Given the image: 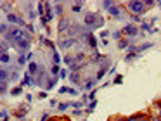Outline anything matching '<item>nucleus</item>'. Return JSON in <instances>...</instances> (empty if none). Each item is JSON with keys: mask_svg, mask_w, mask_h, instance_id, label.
I'll list each match as a JSON object with an SVG mask.
<instances>
[{"mask_svg": "<svg viewBox=\"0 0 161 121\" xmlns=\"http://www.w3.org/2000/svg\"><path fill=\"white\" fill-rule=\"evenodd\" d=\"M85 24H87L90 29H97V28H101V26L104 24V19L99 17V16L94 14V12H88V14L85 16Z\"/></svg>", "mask_w": 161, "mask_h": 121, "instance_id": "obj_1", "label": "nucleus"}, {"mask_svg": "<svg viewBox=\"0 0 161 121\" xmlns=\"http://www.w3.org/2000/svg\"><path fill=\"white\" fill-rule=\"evenodd\" d=\"M68 76V71L66 69H61V73H59V78H66Z\"/></svg>", "mask_w": 161, "mask_h": 121, "instance_id": "obj_30", "label": "nucleus"}, {"mask_svg": "<svg viewBox=\"0 0 161 121\" xmlns=\"http://www.w3.org/2000/svg\"><path fill=\"white\" fill-rule=\"evenodd\" d=\"M57 107H59V111H64L68 107V104H57Z\"/></svg>", "mask_w": 161, "mask_h": 121, "instance_id": "obj_35", "label": "nucleus"}, {"mask_svg": "<svg viewBox=\"0 0 161 121\" xmlns=\"http://www.w3.org/2000/svg\"><path fill=\"white\" fill-rule=\"evenodd\" d=\"M73 45H78V40H76V38H66V40H61V43H59V47H61L62 50H68V49H71Z\"/></svg>", "mask_w": 161, "mask_h": 121, "instance_id": "obj_3", "label": "nucleus"}, {"mask_svg": "<svg viewBox=\"0 0 161 121\" xmlns=\"http://www.w3.org/2000/svg\"><path fill=\"white\" fill-rule=\"evenodd\" d=\"M50 71H52V73H50L52 76H59V73H61V69H59V66H52V69H50Z\"/></svg>", "mask_w": 161, "mask_h": 121, "instance_id": "obj_21", "label": "nucleus"}, {"mask_svg": "<svg viewBox=\"0 0 161 121\" xmlns=\"http://www.w3.org/2000/svg\"><path fill=\"white\" fill-rule=\"evenodd\" d=\"M49 17V21L52 19V3H49V2H45V19Z\"/></svg>", "mask_w": 161, "mask_h": 121, "instance_id": "obj_10", "label": "nucleus"}, {"mask_svg": "<svg viewBox=\"0 0 161 121\" xmlns=\"http://www.w3.org/2000/svg\"><path fill=\"white\" fill-rule=\"evenodd\" d=\"M121 35H123L121 31H114V33H113V38H116V40L120 42V40H121Z\"/></svg>", "mask_w": 161, "mask_h": 121, "instance_id": "obj_28", "label": "nucleus"}, {"mask_svg": "<svg viewBox=\"0 0 161 121\" xmlns=\"http://www.w3.org/2000/svg\"><path fill=\"white\" fill-rule=\"evenodd\" d=\"M24 62H26V57H24L23 54H19V59H17V64H19V66H23Z\"/></svg>", "mask_w": 161, "mask_h": 121, "instance_id": "obj_26", "label": "nucleus"}, {"mask_svg": "<svg viewBox=\"0 0 161 121\" xmlns=\"http://www.w3.org/2000/svg\"><path fill=\"white\" fill-rule=\"evenodd\" d=\"M16 47H17L19 54H23V52H26V50L29 49V40H21V42L16 43Z\"/></svg>", "mask_w": 161, "mask_h": 121, "instance_id": "obj_5", "label": "nucleus"}, {"mask_svg": "<svg viewBox=\"0 0 161 121\" xmlns=\"http://www.w3.org/2000/svg\"><path fill=\"white\" fill-rule=\"evenodd\" d=\"M127 9L132 12V16H140L146 10V3L142 0H130L127 3Z\"/></svg>", "mask_w": 161, "mask_h": 121, "instance_id": "obj_2", "label": "nucleus"}, {"mask_svg": "<svg viewBox=\"0 0 161 121\" xmlns=\"http://www.w3.org/2000/svg\"><path fill=\"white\" fill-rule=\"evenodd\" d=\"M62 10H64L62 5H61V3H55V14H57V16H62Z\"/></svg>", "mask_w": 161, "mask_h": 121, "instance_id": "obj_23", "label": "nucleus"}, {"mask_svg": "<svg viewBox=\"0 0 161 121\" xmlns=\"http://www.w3.org/2000/svg\"><path fill=\"white\" fill-rule=\"evenodd\" d=\"M118 47H120V49H128V40H127V38H121V40L118 42Z\"/></svg>", "mask_w": 161, "mask_h": 121, "instance_id": "obj_13", "label": "nucleus"}, {"mask_svg": "<svg viewBox=\"0 0 161 121\" xmlns=\"http://www.w3.org/2000/svg\"><path fill=\"white\" fill-rule=\"evenodd\" d=\"M114 81H116V83H121V81H123V78H121V76H116V80H114Z\"/></svg>", "mask_w": 161, "mask_h": 121, "instance_id": "obj_39", "label": "nucleus"}, {"mask_svg": "<svg viewBox=\"0 0 161 121\" xmlns=\"http://www.w3.org/2000/svg\"><path fill=\"white\" fill-rule=\"evenodd\" d=\"M10 9H12V5H10L9 2H3V3H2V10H3V12H9Z\"/></svg>", "mask_w": 161, "mask_h": 121, "instance_id": "obj_19", "label": "nucleus"}, {"mask_svg": "<svg viewBox=\"0 0 161 121\" xmlns=\"http://www.w3.org/2000/svg\"><path fill=\"white\" fill-rule=\"evenodd\" d=\"M82 3H83V2H76V3L71 7V9H73V12H80V10H82Z\"/></svg>", "mask_w": 161, "mask_h": 121, "instance_id": "obj_20", "label": "nucleus"}, {"mask_svg": "<svg viewBox=\"0 0 161 121\" xmlns=\"http://www.w3.org/2000/svg\"><path fill=\"white\" fill-rule=\"evenodd\" d=\"M94 85H95V81H94V80H88V81H85L83 88H85V90H92V88H94Z\"/></svg>", "mask_w": 161, "mask_h": 121, "instance_id": "obj_15", "label": "nucleus"}, {"mask_svg": "<svg viewBox=\"0 0 161 121\" xmlns=\"http://www.w3.org/2000/svg\"><path fill=\"white\" fill-rule=\"evenodd\" d=\"M55 83H57V76H52V78H50V80L47 81V85H45V88H47V90H52Z\"/></svg>", "mask_w": 161, "mask_h": 121, "instance_id": "obj_11", "label": "nucleus"}, {"mask_svg": "<svg viewBox=\"0 0 161 121\" xmlns=\"http://www.w3.org/2000/svg\"><path fill=\"white\" fill-rule=\"evenodd\" d=\"M47 120H50V118H49V113H43L42 118H40V121H47Z\"/></svg>", "mask_w": 161, "mask_h": 121, "instance_id": "obj_32", "label": "nucleus"}, {"mask_svg": "<svg viewBox=\"0 0 161 121\" xmlns=\"http://www.w3.org/2000/svg\"><path fill=\"white\" fill-rule=\"evenodd\" d=\"M69 94H71V95H76V94H78V92H76V90H75V88H69Z\"/></svg>", "mask_w": 161, "mask_h": 121, "instance_id": "obj_40", "label": "nucleus"}, {"mask_svg": "<svg viewBox=\"0 0 161 121\" xmlns=\"http://www.w3.org/2000/svg\"><path fill=\"white\" fill-rule=\"evenodd\" d=\"M108 35H109V31H108V29H104V31H101V36H102V40H104V38H106Z\"/></svg>", "mask_w": 161, "mask_h": 121, "instance_id": "obj_33", "label": "nucleus"}, {"mask_svg": "<svg viewBox=\"0 0 161 121\" xmlns=\"http://www.w3.org/2000/svg\"><path fill=\"white\" fill-rule=\"evenodd\" d=\"M69 80H71L73 83H78V81H80V75H78V73H71V75H69Z\"/></svg>", "mask_w": 161, "mask_h": 121, "instance_id": "obj_18", "label": "nucleus"}, {"mask_svg": "<svg viewBox=\"0 0 161 121\" xmlns=\"http://www.w3.org/2000/svg\"><path fill=\"white\" fill-rule=\"evenodd\" d=\"M113 5H114V2H111V0H104V2H102V7H104L106 10H109Z\"/></svg>", "mask_w": 161, "mask_h": 121, "instance_id": "obj_16", "label": "nucleus"}, {"mask_svg": "<svg viewBox=\"0 0 161 121\" xmlns=\"http://www.w3.org/2000/svg\"><path fill=\"white\" fill-rule=\"evenodd\" d=\"M123 35H127V36H137L139 35V29L134 26V24H127L125 28H123V31H121Z\"/></svg>", "mask_w": 161, "mask_h": 121, "instance_id": "obj_4", "label": "nucleus"}, {"mask_svg": "<svg viewBox=\"0 0 161 121\" xmlns=\"http://www.w3.org/2000/svg\"><path fill=\"white\" fill-rule=\"evenodd\" d=\"M36 7H38V14H40L42 17H45V2H40Z\"/></svg>", "mask_w": 161, "mask_h": 121, "instance_id": "obj_12", "label": "nucleus"}, {"mask_svg": "<svg viewBox=\"0 0 161 121\" xmlns=\"http://www.w3.org/2000/svg\"><path fill=\"white\" fill-rule=\"evenodd\" d=\"M10 94H12V95H19V94H23V87H16V88H12Z\"/></svg>", "mask_w": 161, "mask_h": 121, "instance_id": "obj_22", "label": "nucleus"}, {"mask_svg": "<svg viewBox=\"0 0 161 121\" xmlns=\"http://www.w3.org/2000/svg\"><path fill=\"white\" fill-rule=\"evenodd\" d=\"M49 121H61V120H57V118H50Z\"/></svg>", "mask_w": 161, "mask_h": 121, "instance_id": "obj_41", "label": "nucleus"}, {"mask_svg": "<svg viewBox=\"0 0 161 121\" xmlns=\"http://www.w3.org/2000/svg\"><path fill=\"white\" fill-rule=\"evenodd\" d=\"M52 57H54V62H55V66H57V64L61 62V57H59V54H57V52H54V54H52Z\"/></svg>", "mask_w": 161, "mask_h": 121, "instance_id": "obj_25", "label": "nucleus"}, {"mask_svg": "<svg viewBox=\"0 0 161 121\" xmlns=\"http://www.w3.org/2000/svg\"><path fill=\"white\" fill-rule=\"evenodd\" d=\"M68 29H69V21L66 17H61V21H59V31H68Z\"/></svg>", "mask_w": 161, "mask_h": 121, "instance_id": "obj_7", "label": "nucleus"}, {"mask_svg": "<svg viewBox=\"0 0 161 121\" xmlns=\"http://www.w3.org/2000/svg\"><path fill=\"white\" fill-rule=\"evenodd\" d=\"M2 121H9V118H3V120H2Z\"/></svg>", "mask_w": 161, "mask_h": 121, "instance_id": "obj_43", "label": "nucleus"}, {"mask_svg": "<svg viewBox=\"0 0 161 121\" xmlns=\"http://www.w3.org/2000/svg\"><path fill=\"white\" fill-rule=\"evenodd\" d=\"M144 3H146V7H153V5H154V3H158V2H154V0H146Z\"/></svg>", "mask_w": 161, "mask_h": 121, "instance_id": "obj_29", "label": "nucleus"}, {"mask_svg": "<svg viewBox=\"0 0 161 121\" xmlns=\"http://www.w3.org/2000/svg\"><path fill=\"white\" fill-rule=\"evenodd\" d=\"M125 121H135V120H132V118H125Z\"/></svg>", "mask_w": 161, "mask_h": 121, "instance_id": "obj_42", "label": "nucleus"}, {"mask_svg": "<svg viewBox=\"0 0 161 121\" xmlns=\"http://www.w3.org/2000/svg\"><path fill=\"white\" fill-rule=\"evenodd\" d=\"M149 121H161V118L160 116H151V120Z\"/></svg>", "mask_w": 161, "mask_h": 121, "instance_id": "obj_38", "label": "nucleus"}, {"mask_svg": "<svg viewBox=\"0 0 161 121\" xmlns=\"http://www.w3.org/2000/svg\"><path fill=\"white\" fill-rule=\"evenodd\" d=\"M38 69H40V66H38L36 62H29V66H28V73H29L31 76H33V75H38V73H36Z\"/></svg>", "mask_w": 161, "mask_h": 121, "instance_id": "obj_9", "label": "nucleus"}, {"mask_svg": "<svg viewBox=\"0 0 161 121\" xmlns=\"http://www.w3.org/2000/svg\"><path fill=\"white\" fill-rule=\"evenodd\" d=\"M66 92H69V88H66V87H61L59 88V94H66Z\"/></svg>", "mask_w": 161, "mask_h": 121, "instance_id": "obj_34", "label": "nucleus"}, {"mask_svg": "<svg viewBox=\"0 0 161 121\" xmlns=\"http://www.w3.org/2000/svg\"><path fill=\"white\" fill-rule=\"evenodd\" d=\"M7 19H9V23H14V24H19L21 28L24 26V21H23V19L19 17V16H16V14H9V16H7Z\"/></svg>", "mask_w": 161, "mask_h": 121, "instance_id": "obj_6", "label": "nucleus"}, {"mask_svg": "<svg viewBox=\"0 0 161 121\" xmlns=\"http://www.w3.org/2000/svg\"><path fill=\"white\" fill-rule=\"evenodd\" d=\"M158 116H160V118H161V111H160V114H158Z\"/></svg>", "mask_w": 161, "mask_h": 121, "instance_id": "obj_44", "label": "nucleus"}, {"mask_svg": "<svg viewBox=\"0 0 161 121\" xmlns=\"http://www.w3.org/2000/svg\"><path fill=\"white\" fill-rule=\"evenodd\" d=\"M71 106H73V107H76V109H80V107H82V102H73Z\"/></svg>", "mask_w": 161, "mask_h": 121, "instance_id": "obj_37", "label": "nucleus"}, {"mask_svg": "<svg viewBox=\"0 0 161 121\" xmlns=\"http://www.w3.org/2000/svg\"><path fill=\"white\" fill-rule=\"evenodd\" d=\"M0 61H2L3 64H9V61H10V57H9V54H5V52H2V55H0Z\"/></svg>", "mask_w": 161, "mask_h": 121, "instance_id": "obj_17", "label": "nucleus"}, {"mask_svg": "<svg viewBox=\"0 0 161 121\" xmlns=\"http://www.w3.org/2000/svg\"><path fill=\"white\" fill-rule=\"evenodd\" d=\"M132 19H134V21H137V23H140V21H142V17H140V16H132Z\"/></svg>", "mask_w": 161, "mask_h": 121, "instance_id": "obj_36", "label": "nucleus"}, {"mask_svg": "<svg viewBox=\"0 0 161 121\" xmlns=\"http://www.w3.org/2000/svg\"><path fill=\"white\" fill-rule=\"evenodd\" d=\"M151 45H153V43H142L137 50H139V52H142V50H146V49H151Z\"/></svg>", "mask_w": 161, "mask_h": 121, "instance_id": "obj_24", "label": "nucleus"}, {"mask_svg": "<svg viewBox=\"0 0 161 121\" xmlns=\"http://www.w3.org/2000/svg\"><path fill=\"white\" fill-rule=\"evenodd\" d=\"M142 29H144V31H147V33H153V31H151V26H149L147 23H142Z\"/></svg>", "mask_w": 161, "mask_h": 121, "instance_id": "obj_27", "label": "nucleus"}, {"mask_svg": "<svg viewBox=\"0 0 161 121\" xmlns=\"http://www.w3.org/2000/svg\"><path fill=\"white\" fill-rule=\"evenodd\" d=\"M109 14H111V16H114V17H118V19H121V17H120V16H121V7L113 5V7L109 9Z\"/></svg>", "mask_w": 161, "mask_h": 121, "instance_id": "obj_8", "label": "nucleus"}, {"mask_svg": "<svg viewBox=\"0 0 161 121\" xmlns=\"http://www.w3.org/2000/svg\"><path fill=\"white\" fill-rule=\"evenodd\" d=\"M0 80H2V81H5V80L9 81V80H10V76H9V73H7L5 69H2V71H0Z\"/></svg>", "mask_w": 161, "mask_h": 121, "instance_id": "obj_14", "label": "nucleus"}, {"mask_svg": "<svg viewBox=\"0 0 161 121\" xmlns=\"http://www.w3.org/2000/svg\"><path fill=\"white\" fill-rule=\"evenodd\" d=\"M5 90H7V83H5V81H2V87H0V92H2V94H5Z\"/></svg>", "mask_w": 161, "mask_h": 121, "instance_id": "obj_31", "label": "nucleus"}]
</instances>
